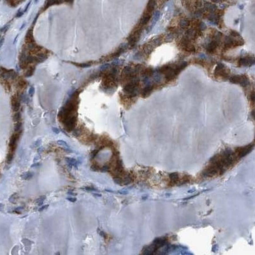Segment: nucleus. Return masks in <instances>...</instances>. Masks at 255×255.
<instances>
[{"instance_id": "f257e3e1", "label": "nucleus", "mask_w": 255, "mask_h": 255, "mask_svg": "<svg viewBox=\"0 0 255 255\" xmlns=\"http://www.w3.org/2000/svg\"><path fill=\"white\" fill-rule=\"evenodd\" d=\"M230 81L233 84H240L243 87H246L249 84L248 78L245 75H235L230 79Z\"/></svg>"}, {"instance_id": "f03ea898", "label": "nucleus", "mask_w": 255, "mask_h": 255, "mask_svg": "<svg viewBox=\"0 0 255 255\" xmlns=\"http://www.w3.org/2000/svg\"><path fill=\"white\" fill-rule=\"evenodd\" d=\"M215 75L222 78H226L228 76V72L227 70L225 69V67L222 63H219L215 69Z\"/></svg>"}, {"instance_id": "7ed1b4c3", "label": "nucleus", "mask_w": 255, "mask_h": 255, "mask_svg": "<svg viewBox=\"0 0 255 255\" xmlns=\"http://www.w3.org/2000/svg\"><path fill=\"white\" fill-rule=\"evenodd\" d=\"M255 64V58L253 57H245L238 61L240 67H249Z\"/></svg>"}, {"instance_id": "20e7f679", "label": "nucleus", "mask_w": 255, "mask_h": 255, "mask_svg": "<svg viewBox=\"0 0 255 255\" xmlns=\"http://www.w3.org/2000/svg\"><path fill=\"white\" fill-rule=\"evenodd\" d=\"M189 38H183L182 40V45L183 49L188 52H193L195 50V47L189 43Z\"/></svg>"}, {"instance_id": "39448f33", "label": "nucleus", "mask_w": 255, "mask_h": 255, "mask_svg": "<svg viewBox=\"0 0 255 255\" xmlns=\"http://www.w3.org/2000/svg\"><path fill=\"white\" fill-rule=\"evenodd\" d=\"M219 44V40L214 39V40L212 41L210 43H209L208 46L207 47V50L209 52H213L216 49Z\"/></svg>"}, {"instance_id": "423d86ee", "label": "nucleus", "mask_w": 255, "mask_h": 255, "mask_svg": "<svg viewBox=\"0 0 255 255\" xmlns=\"http://www.w3.org/2000/svg\"><path fill=\"white\" fill-rule=\"evenodd\" d=\"M155 4L156 3H155V0H149V1L148 2L147 5V8H146L145 12L149 13V14H152L154 11V9H155Z\"/></svg>"}, {"instance_id": "0eeeda50", "label": "nucleus", "mask_w": 255, "mask_h": 255, "mask_svg": "<svg viewBox=\"0 0 255 255\" xmlns=\"http://www.w3.org/2000/svg\"><path fill=\"white\" fill-rule=\"evenodd\" d=\"M152 91V87L151 86H148L144 88L142 92V96L143 98H147L148 97Z\"/></svg>"}, {"instance_id": "6e6552de", "label": "nucleus", "mask_w": 255, "mask_h": 255, "mask_svg": "<svg viewBox=\"0 0 255 255\" xmlns=\"http://www.w3.org/2000/svg\"><path fill=\"white\" fill-rule=\"evenodd\" d=\"M205 8L209 12H214L217 9V7L214 4L209 3H205L204 4Z\"/></svg>"}, {"instance_id": "1a4fd4ad", "label": "nucleus", "mask_w": 255, "mask_h": 255, "mask_svg": "<svg viewBox=\"0 0 255 255\" xmlns=\"http://www.w3.org/2000/svg\"><path fill=\"white\" fill-rule=\"evenodd\" d=\"M66 161H67V162L68 163L69 165H71V166H75V167H76L77 164V160L75 159L71 158H66Z\"/></svg>"}, {"instance_id": "9d476101", "label": "nucleus", "mask_w": 255, "mask_h": 255, "mask_svg": "<svg viewBox=\"0 0 255 255\" xmlns=\"http://www.w3.org/2000/svg\"><path fill=\"white\" fill-rule=\"evenodd\" d=\"M45 198H46L45 196H40L38 198H37V199L36 200V201H35L36 204H37V205H41L42 204H43V201L45 200Z\"/></svg>"}, {"instance_id": "9b49d317", "label": "nucleus", "mask_w": 255, "mask_h": 255, "mask_svg": "<svg viewBox=\"0 0 255 255\" xmlns=\"http://www.w3.org/2000/svg\"><path fill=\"white\" fill-rule=\"evenodd\" d=\"M152 73H153V71H152V69L147 68L146 70L144 71V75L147 77H149L150 76H151V75H152Z\"/></svg>"}, {"instance_id": "f8f14e48", "label": "nucleus", "mask_w": 255, "mask_h": 255, "mask_svg": "<svg viewBox=\"0 0 255 255\" xmlns=\"http://www.w3.org/2000/svg\"><path fill=\"white\" fill-rule=\"evenodd\" d=\"M21 177L23 179L27 180V179H29L32 177L33 174L31 173V172H26V173H24V174H22Z\"/></svg>"}, {"instance_id": "ddd939ff", "label": "nucleus", "mask_w": 255, "mask_h": 255, "mask_svg": "<svg viewBox=\"0 0 255 255\" xmlns=\"http://www.w3.org/2000/svg\"><path fill=\"white\" fill-rule=\"evenodd\" d=\"M189 22L188 21H187V20H182V21L180 22V26H181V28H187V27L189 26Z\"/></svg>"}, {"instance_id": "4468645a", "label": "nucleus", "mask_w": 255, "mask_h": 255, "mask_svg": "<svg viewBox=\"0 0 255 255\" xmlns=\"http://www.w3.org/2000/svg\"><path fill=\"white\" fill-rule=\"evenodd\" d=\"M13 152H9L8 155V156H7V163H10L11 161H12V159H13Z\"/></svg>"}, {"instance_id": "2eb2a0df", "label": "nucleus", "mask_w": 255, "mask_h": 255, "mask_svg": "<svg viewBox=\"0 0 255 255\" xmlns=\"http://www.w3.org/2000/svg\"><path fill=\"white\" fill-rule=\"evenodd\" d=\"M17 194H13V195H12L10 198H9V201L12 202V203H14L17 200Z\"/></svg>"}, {"instance_id": "dca6fc26", "label": "nucleus", "mask_w": 255, "mask_h": 255, "mask_svg": "<svg viewBox=\"0 0 255 255\" xmlns=\"http://www.w3.org/2000/svg\"><path fill=\"white\" fill-rule=\"evenodd\" d=\"M58 144L59 145H60V146H63V147H69L67 142L63 141V140H59V141H58Z\"/></svg>"}, {"instance_id": "f3484780", "label": "nucleus", "mask_w": 255, "mask_h": 255, "mask_svg": "<svg viewBox=\"0 0 255 255\" xmlns=\"http://www.w3.org/2000/svg\"><path fill=\"white\" fill-rule=\"evenodd\" d=\"M67 200H68V201H71V202H75V201H77V198L73 197H68L67 198Z\"/></svg>"}, {"instance_id": "a211bd4d", "label": "nucleus", "mask_w": 255, "mask_h": 255, "mask_svg": "<svg viewBox=\"0 0 255 255\" xmlns=\"http://www.w3.org/2000/svg\"><path fill=\"white\" fill-rule=\"evenodd\" d=\"M98 152V150H94L91 152V157H92V158H94L95 156L97 155Z\"/></svg>"}, {"instance_id": "6ab92c4d", "label": "nucleus", "mask_w": 255, "mask_h": 255, "mask_svg": "<svg viewBox=\"0 0 255 255\" xmlns=\"http://www.w3.org/2000/svg\"><path fill=\"white\" fill-rule=\"evenodd\" d=\"M22 207H18V208L17 209H15V210H14V212H15L16 213H17V214H19V213H21V211L22 209Z\"/></svg>"}, {"instance_id": "aec40b11", "label": "nucleus", "mask_w": 255, "mask_h": 255, "mask_svg": "<svg viewBox=\"0 0 255 255\" xmlns=\"http://www.w3.org/2000/svg\"><path fill=\"white\" fill-rule=\"evenodd\" d=\"M48 207H49V205H45L39 209V211H42V210H45V209L48 208Z\"/></svg>"}, {"instance_id": "412c9836", "label": "nucleus", "mask_w": 255, "mask_h": 255, "mask_svg": "<svg viewBox=\"0 0 255 255\" xmlns=\"http://www.w3.org/2000/svg\"><path fill=\"white\" fill-rule=\"evenodd\" d=\"M85 189L86 190H89V191H95L96 190V189L92 188H90V187H86V188H85Z\"/></svg>"}, {"instance_id": "4be33fe9", "label": "nucleus", "mask_w": 255, "mask_h": 255, "mask_svg": "<svg viewBox=\"0 0 255 255\" xmlns=\"http://www.w3.org/2000/svg\"><path fill=\"white\" fill-rule=\"evenodd\" d=\"M101 170L103 171H107L108 170H109V167H107V166H105V167H103L101 168Z\"/></svg>"}, {"instance_id": "5701e85b", "label": "nucleus", "mask_w": 255, "mask_h": 255, "mask_svg": "<svg viewBox=\"0 0 255 255\" xmlns=\"http://www.w3.org/2000/svg\"><path fill=\"white\" fill-rule=\"evenodd\" d=\"M52 130H53V131H54V133H59V130L58 129L56 128H52Z\"/></svg>"}, {"instance_id": "b1692460", "label": "nucleus", "mask_w": 255, "mask_h": 255, "mask_svg": "<svg viewBox=\"0 0 255 255\" xmlns=\"http://www.w3.org/2000/svg\"><path fill=\"white\" fill-rule=\"evenodd\" d=\"M220 1H221V0H211V1L214 3H219L220 2Z\"/></svg>"}, {"instance_id": "393cba45", "label": "nucleus", "mask_w": 255, "mask_h": 255, "mask_svg": "<svg viewBox=\"0 0 255 255\" xmlns=\"http://www.w3.org/2000/svg\"><path fill=\"white\" fill-rule=\"evenodd\" d=\"M94 196H101V195H98V193H95V194H94Z\"/></svg>"}, {"instance_id": "a878e982", "label": "nucleus", "mask_w": 255, "mask_h": 255, "mask_svg": "<svg viewBox=\"0 0 255 255\" xmlns=\"http://www.w3.org/2000/svg\"><path fill=\"white\" fill-rule=\"evenodd\" d=\"M68 194H69V195H75L74 193H71V192H68Z\"/></svg>"}, {"instance_id": "bb28decb", "label": "nucleus", "mask_w": 255, "mask_h": 255, "mask_svg": "<svg viewBox=\"0 0 255 255\" xmlns=\"http://www.w3.org/2000/svg\"><path fill=\"white\" fill-rule=\"evenodd\" d=\"M182 1H185V0H182Z\"/></svg>"}]
</instances>
